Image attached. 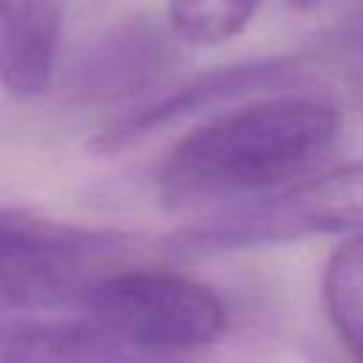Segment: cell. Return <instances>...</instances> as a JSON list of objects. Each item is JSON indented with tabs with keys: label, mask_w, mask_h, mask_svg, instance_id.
<instances>
[{
	"label": "cell",
	"mask_w": 363,
	"mask_h": 363,
	"mask_svg": "<svg viewBox=\"0 0 363 363\" xmlns=\"http://www.w3.org/2000/svg\"><path fill=\"white\" fill-rule=\"evenodd\" d=\"M295 6H309V3H315V0H292Z\"/></svg>",
	"instance_id": "12"
},
{
	"label": "cell",
	"mask_w": 363,
	"mask_h": 363,
	"mask_svg": "<svg viewBox=\"0 0 363 363\" xmlns=\"http://www.w3.org/2000/svg\"><path fill=\"white\" fill-rule=\"evenodd\" d=\"M170 43L150 20H130L94 43L68 74V94L82 102H113L150 88L170 62Z\"/></svg>",
	"instance_id": "6"
},
{
	"label": "cell",
	"mask_w": 363,
	"mask_h": 363,
	"mask_svg": "<svg viewBox=\"0 0 363 363\" xmlns=\"http://www.w3.org/2000/svg\"><path fill=\"white\" fill-rule=\"evenodd\" d=\"M340 113L306 94H272L182 136L159 167L164 210L255 201L309 173L335 145Z\"/></svg>",
	"instance_id": "1"
},
{
	"label": "cell",
	"mask_w": 363,
	"mask_h": 363,
	"mask_svg": "<svg viewBox=\"0 0 363 363\" xmlns=\"http://www.w3.org/2000/svg\"><path fill=\"white\" fill-rule=\"evenodd\" d=\"M77 306L128 357L190 354L213 346L230 323L224 301L207 284L162 267H108Z\"/></svg>",
	"instance_id": "2"
},
{
	"label": "cell",
	"mask_w": 363,
	"mask_h": 363,
	"mask_svg": "<svg viewBox=\"0 0 363 363\" xmlns=\"http://www.w3.org/2000/svg\"><path fill=\"white\" fill-rule=\"evenodd\" d=\"M261 0H167L164 23L173 40L187 45H221L238 37Z\"/></svg>",
	"instance_id": "10"
},
{
	"label": "cell",
	"mask_w": 363,
	"mask_h": 363,
	"mask_svg": "<svg viewBox=\"0 0 363 363\" xmlns=\"http://www.w3.org/2000/svg\"><path fill=\"white\" fill-rule=\"evenodd\" d=\"M128 357L88 315L0 318V363L34 360H122Z\"/></svg>",
	"instance_id": "8"
},
{
	"label": "cell",
	"mask_w": 363,
	"mask_h": 363,
	"mask_svg": "<svg viewBox=\"0 0 363 363\" xmlns=\"http://www.w3.org/2000/svg\"><path fill=\"white\" fill-rule=\"evenodd\" d=\"M128 247L116 230H91L23 207H0V318L79 303L85 286Z\"/></svg>",
	"instance_id": "3"
},
{
	"label": "cell",
	"mask_w": 363,
	"mask_h": 363,
	"mask_svg": "<svg viewBox=\"0 0 363 363\" xmlns=\"http://www.w3.org/2000/svg\"><path fill=\"white\" fill-rule=\"evenodd\" d=\"M303 71V57H264V60H244L233 65H218L210 71L196 74L193 79L176 85L170 94L156 96L145 102L142 108L130 111L128 116H119L99 128L88 139V150L94 156H111L122 153L142 139H147L153 130L164 128L167 122H176L182 116L207 111L218 102L244 96L250 91H272L286 82H292Z\"/></svg>",
	"instance_id": "5"
},
{
	"label": "cell",
	"mask_w": 363,
	"mask_h": 363,
	"mask_svg": "<svg viewBox=\"0 0 363 363\" xmlns=\"http://www.w3.org/2000/svg\"><path fill=\"white\" fill-rule=\"evenodd\" d=\"M363 230V162L337 164L315 179L292 182L201 227L167 238L173 255L233 252L312 235Z\"/></svg>",
	"instance_id": "4"
},
{
	"label": "cell",
	"mask_w": 363,
	"mask_h": 363,
	"mask_svg": "<svg viewBox=\"0 0 363 363\" xmlns=\"http://www.w3.org/2000/svg\"><path fill=\"white\" fill-rule=\"evenodd\" d=\"M335 40H337L340 51L363 60V0H354L349 6L346 17L340 20V26L335 31Z\"/></svg>",
	"instance_id": "11"
},
{
	"label": "cell",
	"mask_w": 363,
	"mask_h": 363,
	"mask_svg": "<svg viewBox=\"0 0 363 363\" xmlns=\"http://www.w3.org/2000/svg\"><path fill=\"white\" fill-rule=\"evenodd\" d=\"M320 298L343 346L363 360V230L346 238L323 267Z\"/></svg>",
	"instance_id": "9"
},
{
	"label": "cell",
	"mask_w": 363,
	"mask_h": 363,
	"mask_svg": "<svg viewBox=\"0 0 363 363\" xmlns=\"http://www.w3.org/2000/svg\"><path fill=\"white\" fill-rule=\"evenodd\" d=\"M57 0H0V85L17 99L43 96L57 74Z\"/></svg>",
	"instance_id": "7"
}]
</instances>
